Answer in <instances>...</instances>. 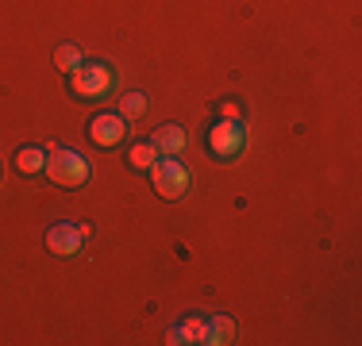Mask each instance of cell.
I'll list each match as a JSON object with an SVG mask.
<instances>
[{
  "label": "cell",
  "mask_w": 362,
  "mask_h": 346,
  "mask_svg": "<svg viewBox=\"0 0 362 346\" xmlns=\"http://www.w3.org/2000/svg\"><path fill=\"white\" fill-rule=\"evenodd\" d=\"M50 158H47V177L54 181V185H62V189H77V185H85V177H89V166H85V158L77 150H66V146H50Z\"/></svg>",
  "instance_id": "1"
},
{
  "label": "cell",
  "mask_w": 362,
  "mask_h": 346,
  "mask_svg": "<svg viewBox=\"0 0 362 346\" xmlns=\"http://www.w3.org/2000/svg\"><path fill=\"white\" fill-rule=\"evenodd\" d=\"M151 169H154V193H158V196H166V201L185 196V189H189V169L181 166V162L158 158Z\"/></svg>",
  "instance_id": "2"
},
{
  "label": "cell",
  "mask_w": 362,
  "mask_h": 346,
  "mask_svg": "<svg viewBox=\"0 0 362 346\" xmlns=\"http://www.w3.org/2000/svg\"><path fill=\"white\" fill-rule=\"evenodd\" d=\"M108 85H112V73H108V66H100V62L74 69V93L77 97H105Z\"/></svg>",
  "instance_id": "3"
},
{
  "label": "cell",
  "mask_w": 362,
  "mask_h": 346,
  "mask_svg": "<svg viewBox=\"0 0 362 346\" xmlns=\"http://www.w3.org/2000/svg\"><path fill=\"white\" fill-rule=\"evenodd\" d=\"M209 143H212V150H216L220 158L239 154V146H243V124H239V119H223V124L212 127Z\"/></svg>",
  "instance_id": "4"
},
{
  "label": "cell",
  "mask_w": 362,
  "mask_h": 346,
  "mask_svg": "<svg viewBox=\"0 0 362 346\" xmlns=\"http://www.w3.org/2000/svg\"><path fill=\"white\" fill-rule=\"evenodd\" d=\"M124 131H127V119L124 116H97L89 124V135L97 146H116L124 143Z\"/></svg>",
  "instance_id": "5"
},
{
  "label": "cell",
  "mask_w": 362,
  "mask_h": 346,
  "mask_svg": "<svg viewBox=\"0 0 362 346\" xmlns=\"http://www.w3.org/2000/svg\"><path fill=\"white\" fill-rule=\"evenodd\" d=\"M81 242H85L81 227H70V223H58V227H50V235H47V246L54 250V254H62V258L77 254Z\"/></svg>",
  "instance_id": "6"
},
{
  "label": "cell",
  "mask_w": 362,
  "mask_h": 346,
  "mask_svg": "<svg viewBox=\"0 0 362 346\" xmlns=\"http://www.w3.org/2000/svg\"><path fill=\"white\" fill-rule=\"evenodd\" d=\"M231 339H235V323H231V319H223V316L209 319V323H204V331H201V342H209V346H228Z\"/></svg>",
  "instance_id": "7"
},
{
  "label": "cell",
  "mask_w": 362,
  "mask_h": 346,
  "mask_svg": "<svg viewBox=\"0 0 362 346\" xmlns=\"http://www.w3.org/2000/svg\"><path fill=\"white\" fill-rule=\"evenodd\" d=\"M154 150L158 154H181L185 150V131L174 127V124L158 127V131H154Z\"/></svg>",
  "instance_id": "8"
},
{
  "label": "cell",
  "mask_w": 362,
  "mask_h": 346,
  "mask_svg": "<svg viewBox=\"0 0 362 346\" xmlns=\"http://www.w3.org/2000/svg\"><path fill=\"white\" fill-rule=\"evenodd\" d=\"M201 331H204V319H185L181 327L170 331L166 342H174V346H181V342H201Z\"/></svg>",
  "instance_id": "9"
},
{
  "label": "cell",
  "mask_w": 362,
  "mask_h": 346,
  "mask_svg": "<svg viewBox=\"0 0 362 346\" xmlns=\"http://www.w3.org/2000/svg\"><path fill=\"white\" fill-rule=\"evenodd\" d=\"M16 166H20V173H39L47 166V158H42V150H35V146H23V150L16 154Z\"/></svg>",
  "instance_id": "10"
},
{
  "label": "cell",
  "mask_w": 362,
  "mask_h": 346,
  "mask_svg": "<svg viewBox=\"0 0 362 346\" xmlns=\"http://www.w3.org/2000/svg\"><path fill=\"white\" fill-rule=\"evenodd\" d=\"M77 62H81V50H77V47H70V42L54 50V66L62 69V73H74V69H77Z\"/></svg>",
  "instance_id": "11"
},
{
  "label": "cell",
  "mask_w": 362,
  "mask_h": 346,
  "mask_svg": "<svg viewBox=\"0 0 362 346\" xmlns=\"http://www.w3.org/2000/svg\"><path fill=\"white\" fill-rule=\"evenodd\" d=\"M146 112V97L143 93H124V104H119V116L124 119H139Z\"/></svg>",
  "instance_id": "12"
},
{
  "label": "cell",
  "mask_w": 362,
  "mask_h": 346,
  "mask_svg": "<svg viewBox=\"0 0 362 346\" xmlns=\"http://www.w3.org/2000/svg\"><path fill=\"white\" fill-rule=\"evenodd\" d=\"M154 162H158V150H154V143H135V146H132V166L151 169Z\"/></svg>",
  "instance_id": "13"
},
{
  "label": "cell",
  "mask_w": 362,
  "mask_h": 346,
  "mask_svg": "<svg viewBox=\"0 0 362 346\" xmlns=\"http://www.w3.org/2000/svg\"><path fill=\"white\" fill-rule=\"evenodd\" d=\"M223 119H239V108H235V104H223Z\"/></svg>",
  "instance_id": "14"
}]
</instances>
